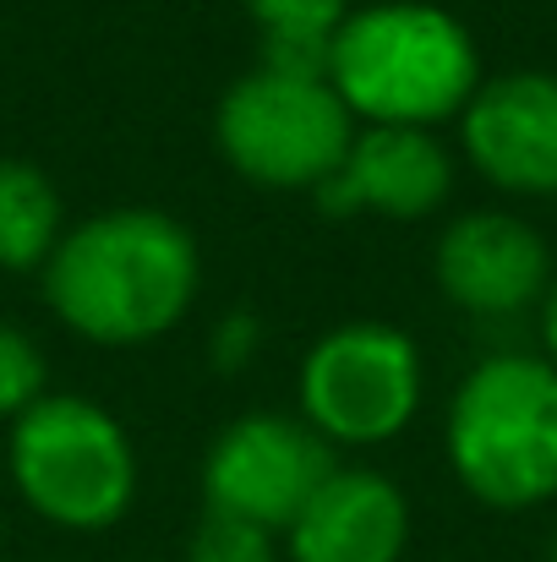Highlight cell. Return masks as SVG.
Returning <instances> with one entry per match:
<instances>
[{"mask_svg": "<svg viewBox=\"0 0 557 562\" xmlns=\"http://www.w3.org/2000/svg\"><path fill=\"white\" fill-rule=\"evenodd\" d=\"M197 240L159 207H110L60 235L44 262L49 312L93 345H148L191 312Z\"/></svg>", "mask_w": 557, "mask_h": 562, "instance_id": "6da1fadb", "label": "cell"}, {"mask_svg": "<svg viewBox=\"0 0 557 562\" xmlns=\"http://www.w3.org/2000/svg\"><path fill=\"white\" fill-rule=\"evenodd\" d=\"M328 82L371 126H437L481 88L470 27L432 0H377L345 16L328 49Z\"/></svg>", "mask_w": 557, "mask_h": 562, "instance_id": "7a4b0ae2", "label": "cell"}, {"mask_svg": "<svg viewBox=\"0 0 557 562\" xmlns=\"http://www.w3.org/2000/svg\"><path fill=\"white\" fill-rule=\"evenodd\" d=\"M448 464L487 508L557 497V367L547 356H487L448 404Z\"/></svg>", "mask_w": 557, "mask_h": 562, "instance_id": "3957f363", "label": "cell"}, {"mask_svg": "<svg viewBox=\"0 0 557 562\" xmlns=\"http://www.w3.org/2000/svg\"><path fill=\"white\" fill-rule=\"evenodd\" d=\"M11 481L60 530H110L137 497V453L110 409L82 393H44L11 426Z\"/></svg>", "mask_w": 557, "mask_h": 562, "instance_id": "277c9868", "label": "cell"}, {"mask_svg": "<svg viewBox=\"0 0 557 562\" xmlns=\"http://www.w3.org/2000/svg\"><path fill=\"white\" fill-rule=\"evenodd\" d=\"M219 154L268 191H318L350 154V110L318 71H246L213 115Z\"/></svg>", "mask_w": 557, "mask_h": 562, "instance_id": "5b68a950", "label": "cell"}, {"mask_svg": "<svg viewBox=\"0 0 557 562\" xmlns=\"http://www.w3.org/2000/svg\"><path fill=\"white\" fill-rule=\"evenodd\" d=\"M301 409L323 442H388L421 409V350L388 323L334 328L301 361Z\"/></svg>", "mask_w": 557, "mask_h": 562, "instance_id": "8992f818", "label": "cell"}, {"mask_svg": "<svg viewBox=\"0 0 557 562\" xmlns=\"http://www.w3.org/2000/svg\"><path fill=\"white\" fill-rule=\"evenodd\" d=\"M334 475L328 442L290 415H241L230 420L202 459L208 514L246 519L257 530H290L312 492Z\"/></svg>", "mask_w": 557, "mask_h": 562, "instance_id": "52a82bcc", "label": "cell"}, {"mask_svg": "<svg viewBox=\"0 0 557 562\" xmlns=\"http://www.w3.org/2000/svg\"><path fill=\"white\" fill-rule=\"evenodd\" d=\"M459 137L498 191L557 196V77L509 71L481 82L459 110Z\"/></svg>", "mask_w": 557, "mask_h": 562, "instance_id": "ba28073f", "label": "cell"}, {"mask_svg": "<svg viewBox=\"0 0 557 562\" xmlns=\"http://www.w3.org/2000/svg\"><path fill=\"white\" fill-rule=\"evenodd\" d=\"M437 284L454 306L476 317H514L553 290L547 240L514 213H465L437 240Z\"/></svg>", "mask_w": 557, "mask_h": 562, "instance_id": "9c48e42d", "label": "cell"}, {"mask_svg": "<svg viewBox=\"0 0 557 562\" xmlns=\"http://www.w3.org/2000/svg\"><path fill=\"white\" fill-rule=\"evenodd\" d=\"M454 191V159L426 126H367L356 132L345 165L312 191L323 213H388L426 218Z\"/></svg>", "mask_w": 557, "mask_h": 562, "instance_id": "30bf717a", "label": "cell"}, {"mask_svg": "<svg viewBox=\"0 0 557 562\" xmlns=\"http://www.w3.org/2000/svg\"><path fill=\"white\" fill-rule=\"evenodd\" d=\"M290 562H399L410 541L404 492L377 470H339L285 530Z\"/></svg>", "mask_w": 557, "mask_h": 562, "instance_id": "8fae6325", "label": "cell"}, {"mask_svg": "<svg viewBox=\"0 0 557 562\" xmlns=\"http://www.w3.org/2000/svg\"><path fill=\"white\" fill-rule=\"evenodd\" d=\"M60 246V196L49 176L27 159H0V268H44Z\"/></svg>", "mask_w": 557, "mask_h": 562, "instance_id": "7c38bea8", "label": "cell"}, {"mask_svg": "<svg viewBox=\"0 0 557 562\" xmlns=\"http://www.w3.org/2000/svg\"><path fill=\"white\" fill-rule=\"evenodd\" d=\"M241 5L263 38V66L328 77V49L350 16V0H241Z\"/></svg>", "mask_w": 557, "mask_h": 562, "instance_id": "4fadbf2b", "label": "cell"}, {"mask_svg": "<svg viewBox=\"0 0 557 562\" xmlns=\"http://www.w3.org/2000/svg\"><path fill=\"white\" fill-rule=\"evenodd\" d=\"M38 398H44V356H38V345L22 328L0 323V415L16 420Z\"/></svg>", "mask_w": 557, "mask_h": 562, "instance_id": "5bb4252c", "label": "cell"}, {"mask_svg": "<svg viewBox=\"0 0 557 562\" xmlns=\"http://www.w3.org/2000/svg\"><path fill=\"white\" fill-rule=\"evenodd\" d=\"M191 562H279V552L268 530L230 519V514H202L191 536Z\"/></svg>", "mask_w": 557, "mask_h": 562, "instance_id": "9a60e30c", "label": "cell"}, {"mask_svg": "<svg viewBox=\"0 0 557 562\" xmlns=\"http://www.w3.org/2000/svg\"><path fill=\"white\" fill-rule=\"evenodd\" d=\"M246 345H252V317L241 312V317H230V328L213 339V361L224 356V367H241V361H246Z\"/></svg>", "mask_w": 557, "mask_h": 562, "instance_id": "2e32d148", "label": "cell"}, {"mask_svg": "<svg viewBox=\"0 0 557 562\" xmlns=\"http://www.w3.org/2000/svg\"><path fill=\"white\" fill-rule=\"evenodd\" d=\"M542 339H547V361L557 367V279L547 290V312H542Z\"/></svg>", "mask_w": 557, "mask_h": 562, "instance_id": "e0dca14e", "label": "cell"}, {"mask_svg": "<svg viewBox=\"0 0 557 562\" xmlns=\"http://www.w3.org/2000/svg\"><path fill=\"white\" fill-rule=\"evenodd\" d=\"M553 562H557V541H553Z\"/></svg>", "mask_w": 557, "mask_h": 562, "instance_id": "ac0fdd59", "label": "cell"}]
</instances>
